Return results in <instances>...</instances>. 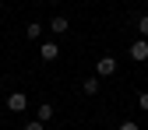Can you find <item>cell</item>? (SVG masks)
<instances>
[{
	"label": "cell",
	"mask_w": 148,
	"mask_h": 130,
	"mask_svg": "<svg viewBox=\"0 0 148 130\" xmlns=\"http://www.w3.org/2000/svg\"><path fill=\"white\" fill-rule=\"evenodd\" d=\"M39 56H42V63H53V60L60 56V46L53 42V39H46V42L39 46Z\"/></svg>",
	"instance_id": "1"
},
{
	"label": "cell",
	"mask_w": 148,
	"mask_h": 130,
	"mask_svg": "<svg viewBox=\"0 0 148 130\" xmlns=\"http://www.w3.org/2000/svg\"><path fill=\"white\" fill-rule=\"evenodd\" d=\"M7 109H11V113H21V109H28V95H25V91H14V95H7Z\"/></svg>",
	"instance_id": "2"
},
{
	"label": "cell",
	"mask_w": 148,
	"mask_h": 130,
	"mask_svg": "<svg viewBox=\"0 0 148 130\" xmlns=\"http://www.w3.org/2000/svg\"><path fill=\"white\" fill-rule=\"evenodd\" d=\"M95 74H99V78H113V74H116V60L113 56H102L95 63Z\"/></svg>",
	"instance_id": "3"
},
{
	"label": "cell",
	"mask_w": 148,
	"mask_h": 130,
	"mask_svg": "<svg viewBox=\"0 0 148 130\" xmlns=\"http://www.w3.org/2000/svg\"><path fill=\"white\" fill-rule=\"evenodd\" d=\"M131 60H148V39H134L131 42Z\"/></svg>",
	"instance_id": "4"
},
{
	"label": "cell",
	"mask_w": 148,
	"mask_h": 130,
	"mask_svg": "<svg viewBox=\"0 0 148 130\" xmlns=\"http://www.w3.org/2000/svg\"><path fill=\"white\" fill-rule=\"evenodd\" d=\"M49 28H53V35H64V32H67V18H64V14H57V18L49 21Z\"/></svg>",
	"instance_id": "5"
},
{
	"label": "cell",
	"mask_w": 148,
	"mask_h": 130,
	"mask_svg": "<svg viewBox=\"0 0 148 130\" xmlns=\"http://www.w3.org/2000/svg\"><path fill=\"white\" fill-rule=\"evenodd\" d=\"M35 120H39V123H49V120H53V105L42 102V105H39V113H35Z\"/></svg>",
	"instance_id": "6"
},
{
	"label": "cell",
	"mask_w": 148,
	"mask_h": 130,
	"mask_svg": "<svg viewBox=\"0 0 148 130\" xmlns=\"http://www.w3.org/2000/svg\"><path fill=\"white\" fill-rule=\"evenodd\" d=\"M81 91H85V95H95V91H99V81H95V78H88V81L81 84Z\"/></svg>",
	"instance_id": "7"
},
{
	"label": "cell",
	"mask_w": 148,
	"mask_h": 130,
	"mask_svg": "<svg viewBox=\"0 0 148 130\" xmlns=\"http://www.w3.org/2000/svg\"><path fill=\"white\" fill-rule=\"evenodd\" d=\"M25 35H28V39H39V35H42V25H35V21H32V25L25 28Z\"/></svg>",
	"instance_id": "8"
},
{
	"label": "cell",
	"mask_w": 148,
	"mask_h": 130,
	"mask_svg": "<svg viewBox=\"0 0 148 130\" xmlns=\"http://www.w3.org/2000/svg\"><path fill=\"white\" fill-rule=\"evenodd\" d=\"M138 32L148 39V14H141V18H138Z\"/></svg>",
	"instance_id": "9"
},
{
	"label": "cell",
	"mask_w": 148,
	"mask_h": 130,
	"mask_svg": "<svg viewBox=\"0 0 148 130\" xmlns=\"http://www.w3.org/2000/svg\"><path fill=\"white\" fill-rule=\"evenodd\" d=\"M25 130H46V123H39V120H32V123H25Z\"/></svg>",
	"instance_id": "10"
},
{
	"label": "cell",
	"mask_w": 148,
	"mask_h": 130,
	"mask_svg": "<svg viewBox=\"0 0 148 130\" xmlns=\"http://www.w3.org/2000/svg\"><path fill=\"white\" fill-rule=\"evenodd\" d=\"M138 105H141L145 113H148V91H141V99H138Z\"/></svg>",
	"instance_id": "11"
},
{
	"label": "cell",
	"mask_w": 148,
	"mask_h": 130,
	"mask_svg": "<svg viewBox=\"0 0 148 130\" xmlns=\"http://www.w3.org/2000/svg\"><path fill=\"white\" fill-rule=\"evenodd\" d=\"M120 130H141V127H138L134 120H127V123H120Z\"/></svg>",
	"instance_id": "12"
}]
</instances>
